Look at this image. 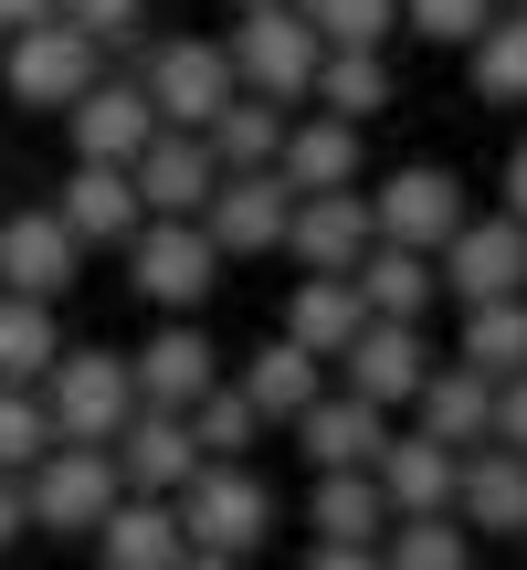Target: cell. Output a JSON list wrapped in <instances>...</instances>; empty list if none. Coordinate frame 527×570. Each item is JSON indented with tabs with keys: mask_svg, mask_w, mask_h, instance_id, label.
<instances>
[{
	"mask_svg": "<svg viewBox=\"0 0 527 570\" xmlns=\"http://www.w3.org/2000/svg\"><path fill=\"white\" fill-rule=\"evenodd\" d=\"M42 412H53V444H117L148 402H138L127 348H63V360L42 370Z\"/></svg>",
	"mask_w": 527,
	"mask_h": 570,
	"instance_id": "6da1fadb",
	"label": "cell"
},
{
	"mask_svg": "<svg viewBox=\"0 0 527 570\" xmlns=\"http://www.w3.org/2000/svg\"><path fill=\"white\" fill-rule=\"evenodd\" d=\"M117 497H127V475H117V454H106V444H53L32 475H21V518L53 529V539H96Z\"/></svg>",
	"mask_w": 527,
	"mask_h": 570,
	"instance_id": "7a4b0ae2",
	"label": "cell"
},
{
	"mask_svg": "<svg viewBox=\"0 0 527 570\" xmlns=\"http://www.w3.org/2000/svg\"><path fill=\"white\" fill-rule=\"evenodd\" d=\"M169 508H180V539L211 550V560H253L264 539H275V497H264L253 465H201Z\"/></svg>",
	"mask_w": 527,
	"mask_h": 570,
	"instance_id": "3957f363",
	"label": "cell"
},
{
	"mask_svg": "<svg viewBox=\"0 0 527 570\" xmlns=\"http://www.w3.org/2000/svg\"><path fill=\"white\" fill-rule=\"evenodd\" d=\"M96 75H106V53L74 32V21H32V32L0 42V85H11L21 117H63V106H74Z\"/></svg>",
	"mask_w": 527,
	"mask_h": 570,
	"instance_id": "277c9868",
	"label": "cell"
},
{
	"mask_svg": "<svg viewBox=\"0 0 527 570\" xmlns=\"http://www.w3.org/2000/svg\"><path fill=\"white\" fill-rule=\"evenodd\" d=\"M138 85H148V106H159V127H190V138L243 96V85H232V53H222V42H201V32L148 42V53H138Z\"/></svg>",
	"mask_w": 527,
	"mask_h": 570,
	"instance_id": "5b68a950",
	"label": "cell"
},
{
	"mask_svg": "<svg viewBox=\"0 0 527 570\" xmlns=\"http://www.w3.org/2000/svg\"><path fill=\"white\" fill-rule=\"evenodd\" d=\"M232 85H243V96H275V106H296L306 85H317V53L327 42L306 32L296 21V0H275V11H232Z\"/></svg>",
	"mask_w": 527,
	"mask_h": 570,
	"instance_id": "8992f818",
	"label": "cell"
},
{
	"mask_svg": "<svg viewBox=\"0 0 527 570\" xmlns=\"http://www.w3.org/2000/svg\"><path fill=\"white\" fill-rule=\"evenodd\" d=\"M127 285H138L159 317H201V296L222 285V254H211L201 223H138V244H127Z\"/></svg>",
	"mask_w": 527,
	"mask_h": 570,
	"instance_id": "52a82bcc",
	"label": "cell"
},
{
	"mask_svg": "<svg viewBox=\"0 0 527 570\" xmlns=\"http://www.w3.org/2000/svg\"><path fill=\"white\" fill-rule=\"evenodd\" d=\"M369 223H380V244H401V254H444L475 212H465V180H454V169L411 159V169H390V180L369 190Z\"/></svg>",
	"mask_w": 527,
	"mask_h": 570,
	"instance_id": "ba28073f",
	"label": "cell"
},
{
	"mask_svg": "<svg viewBox=\"0 0 527 570\" xmlns=\"http://www.w3.org/2000/svg\"><path fill=\"white\" fill-rule=\"evenodd\" d=\"M285 223H296V190L275 169H222V190L201 202V233L222 265H253V254H285Z\"/></svg>",
	"mask_w": 527,
	"mask_h": 570,
	"instance_id": "9c48e42d",
	"label": "cell"
},
{
	"mask_svg": "<svg viewBox=\"0 0 527 570\" xmlns=\"http://www.w3.org/2000/svg\"><path fill=\"white\" fill-rule=\"evenodd\" d=\"M432 285H444L454 306H507V296H527V233L507 223V212L465 223L444 254H432Z\"/></svg>",
	"mask_w": 527,
	"mask_h": 570,
	"instance_id": "30bf717a",
	"label": "cell"
},
{
	"mask_svg": "<svg viewBox=\"0 0 527 570\" xmlns=\"http://www.w3.org/2000/svg\"><path fill=\"white\" fill-rule=\"evenodd\" d=\"M63 127H74V159L84 169H138V148L159 138V106H148L138 75H96L74 106H63Z\"/></svg>",
	"mask_w": 527,
	"mask_h": 570,
	"instance_id": "8fae6325",
	"label": "cell"
},
{
	"mask_svg": "<svg viewBox=\"0 0 527 570\" xmlns=\"http://www.w3.org/2000/svg\"><path fill=\"white\" fill-rule=\"evenodd\" d=\"M127 370H138V402L148 412H190L201 391H222V348H211L201 317H159L138 348H127Z\"/></svg>",
	"mask_w": 527,
	"mask_h": 570,
	"instance_id": "7c38bea8",
	"label": "cell"
},
{
	"mask_svg": "<svg viewBox=\"0 0 527 570\" xmlns=\"http://www.w3.org/2000/svg\"><path fill=\"white\" fill-rule=\"evenodd\" d=\"M327 370H338V391H348V402H369V412H401L411 391H422V370H432V338H422V327H390V317H369V327H359V338H348Z\"/></svg>",
	"mask_w": 527,
	"mask_h": 570,
	"instance_id": "4fadbf2b",
	"label": "cell"
},
{
	"mask_svg": "<svg viewBox=\"0 0 527 570\" xmlns=\"http://www.w3.org/2000/svg\"><path fill=\"white\" fill-rule=\"evenodd\" d=\"M138 212L148 223H201V202L222 190V159H211V138H190V127H159V138L138 148Z\"/></svg>",
	"mask_w": 527,
	"mask_h": 570,
	"instance_id": "5bb4252c",
	"label": "cell"
},
{
	"mask_svg": "<svg viewBox=\"0 0 527 570\" xmlns=\"http://www.w3.org/2000/svg\"><path fill=\"white\" fill-rule=\"evenodd\" d=\"M285 433L306 444V465H317V475H369V465H380V444H390V412L348 402V391L327 381V391H317V402H306Z\"/></svg>",
	"mask_w": 527,
	"mask_h": 570,
	"instance_id": "9a60e30c",
	"label": "cell"
},
{
	"mask_svg": "<svg viewBox=\"0 0 527 570\" xmlns=\"http://www.w3.org/2000/svg\"><path fill=\"white\" fill-rule=\"evenodd\" d=\"M369 127H338V117H285V148H275V180L296 190V202H317V190H359L369 180Z\"/></svg>",
	"mask_w": 527,
	"mask_h": 570,
	"instance_id": "2e32d148",
	"label": "cell"
},
{
	"mask_svg": "<svg viewBox=\"0 0 527 570\" xmlns=\"http://www.w3.org/2000/svg\"><path fill=\"white\" fill-rule=\"evenodd\" d=\"M369 244H380L369 190H317V202H296V223H285V254H296L306 275H359Z\"/></svg>",
	"mask_w": 527,
	"mask_h": 570,
	"instance_id": "e0dca14e",
	"label": "cell"
},
{
	"mask_svg": "<svg viewBox=\"0 0 527 570\" xmlns=\"http://www.w3.org/2000/svg\"><path fill=\"white\" fill-rule=\"evenodd\" d=\"M454 475H465V454H444L432 433H390L369 487H380L390 518H454Z\"/></svg>",
	"mask_w": 527,
	"mask_h": 570,
	"instance_id": "ac0fdd59",
	"label": "cell"
},
{
	"mask_svg": "<svg viewBox=\"0 0 527 570\" xmlns=\"http://www.w3.org/2000/svg\"><path fill=\"white\" fill-rule=\"evenodd\" d=\"M74 265H84V244L53 223V212H11V223H0V296L53 306L63 285H74Z\"/></svg>",
	"mask_w": 527,
	"mask_h": 570,
	"instance_id": "d6986e66",
	"label": "cell"
},
{
	"mask_svg": "<svg viewBox=\"0 0 527 570\" xmlns=\"http://www.w3.org/2000/svg\"><path fill=\"white\" fill-rule=\"evenodd\" d=\"M411 412H422L411 433H432L444 454L496 444V381H475L465 360H432V370H422V391H411Z\"/></svg>",
	"mask_w": 527,
	"mask_h": 570,
	"instance_id": "ffe728a7",
	"label": "cell"
},
{
	"mask_svg": "<svg viewBox=\"0 0 527 570\" xmlns=\"http://www.w3.org/2000/svg\"><path fill=\"white\" fill-rule=\"evenodd\" d=\"M454 518H465V539H527V454L475 444L454 475Z\"/></svg>",
	"mask_w": 527,
	"mask_h": 570,
	"instance_id": "44dd1931",
	"label": "cell"
},
{
	"mask_svg": "<svg viewBox=\"0 0 527 570\" xmlns=\"http://www.w3.org/2000/svg\"><path fill=\"white\" fill-rule=\"evenodd\" d=\"M53 223L74 233L84 254H127V244H138V223H148V212H138V180H127V169H84V159H74V180H63Z\"/></svg>",
	"mask_w": 527,
	"mask_h": 570,
	"instance_id": "7402d4cb",
	"label": "cell"
},
{
	"mask_svg": "<svg viewBox=\"0 0 527 570\" xmlns=\"http://www.w3.org/2000/svg\"><path fill=\"white\" fill-rule=\"evenodd\" d=\"M106 454H117L127 497H180L190 475H201V444H190V423H180V412H138V423H127Z\"/></svg>",
	"mask_w": 527,
	"mask_h": 570,
	"instance_id": "603a6c76",
	"label": "cell"
},
{
	"mask_svg": "<svg viewBox=\"0 0 527 570\" xmlns=\"http://www.w3.org/2000/svg\"><path fill=\"white\" fill-rule=\"evenodd\" d=\"M180 508L169 497H117L96 529V570H180Z\"/></svg>",
	"mask_w": 527,
	"mask_h": 570,
	"instance_id": "cb8c5ba5",
	"label": "cell"
},
{
	"mask_svg": "<svg viewBox=\"0 0 527 570\" xmlns=\"http://www.w3.org/2000/svg\"><path fill=\"white\" fill-rule=\"evenodd\" d=\"M359 327H369V306H359V285H348V275H296V296H285V327H275V338L306 348V360H338Z\"/></svg>",
	"mask_w": 527,
	"mask_h": 570,
	"instance_id": "d4e9b609",
	"label": "cell"
},
{
	"mask_svg": "<svg viewBox=\"0 0 527 570\" xmlns=\"http://www.w3.org/2000/svg\"><path fill=\"white\" fill-rule=\"evenodd\" d=\"M348 285H359V306H369V317H390V327H422L432 306H444V285H432V254H401V244H369Z\"/></svg>",
	"mask_w": 527,
	"mask_h": 570,
	"instance_id": "484cf974",
	"label": "cell"
},
{
	"mask_svg": "<svg viewBox=\"0 0 527 570\" xmlns=\"http://www.w3.org/2000/svg\"><path fill=\"white\" fill-rule=\"evenodd\" d=\"M232 391H243V402H253V423L275 433V423H296V412L327 391V360H306V348H285V338H264L253 360H243V381H232Z\"/></svg>",
	"mask_w": 527,
	"mask_h": 570,
	"instance_id": "4316f807",
	"label": "cell"
},
{
	"mask_svg": "<svg viewBox=\"0 0 527 570\" xmlns=\"http://www.w3.org/2000/svg\"><path fill=\"white\" fill-rule=\"evenodd\" d=\"M390 96H401L390 85V53H317V85H306V106L338 117V127H369Z\"/></svg>",
	"mask_w": 527,
	"mask_h": 570,
	"instance_id": "83f0119b",
	"label": "cell"
},
{
	"mask_svg": "<svg viewBox=\"0 0 527 570\" xmlns=\"http://www.w3.org/2000/svg\"><path fill=\"white\" fill-rule=\"evenodd\" d=\"M306 529H317V550H380L390 508H380V487H369V475H317Z\"/></svg>",
	"mask_w": 527,
	"mask_h": 570,
	"instance_id": "f1b7e54d",
	"label": "cell"
},
{
	"mask_svg": "<svg viewBox=\"0 0 527 570\" xmlns=\"http://www.w3.org/2000/svg\"><path fill=\"white\" fill-rule=\"evenodd\" d=\"M63 360V327H53V306H32V296H0V391H42V370Z\"/></svg>",
	"mask_w": 527,
	"mask_h": 570,
	"instance_id": "f546056e",
	"label": "cell"
},
{
	"mask_svg": "<svg viewBox=\"0 0 527 570\" xmlns=\"http://www.w3.org/2000/svg\"><path fill=\"white\" fill-rule=\"evenodd\" d=\"M454 360H465L475 381H517V370H527V296L465 306V348H454Z\"/></svg>",
	"mask_w": 527,
	"mask_h": 570,
	"instance_id": "4dcf8cb0",
	"label": "cell"
},
{
	"mask_svg": "<svg viewBox=\"0 0 527 570\" xmlns=\"http://www.w3.org/2000/svg\"><path fill=\"white\" fill-rule=\"evenodd\" d=\"M201 138H211V159H222V169H275V148H285V106H275V96H232L222 117L201 127Z\"/></svg>",
	"mask_w": 527,
	"mask_h": 570,
	"instance_id": "1f68e13d",
	"label": "cell"
},
{
	"mask_svg": "<svg viewBox=\"0 0 527 570\" xmlns=\"http://www.w3.org/2000/svg\"><path fill=\"white\" fill-rule=\"evenodd\" d=\"M296 21L327 53H380V42L401 32V0H296Z\"/></svg>",
	"mask_w": 527,
	"mask_h": 570,
	"instance_id": "d6a6232c",
	"label": "cell"
},
{
	"mask_svg": "<svg viewBox=\"0 0 527 570\" xmlns=\"http://www.w3.org/2000/svg\"><path fill=\"white\" fill-rule=\"evenodd\" d=\"M380 570H475V539H465V518H390Z\"/></svg>",
	"mask_w": 527,
	"mask_h": 570,
	"instance_id": "836d02e7",
	"label": "cell"
},
{
	"mask_svg": "<svg viewBox=\"0 0 527 570\" xmlns=\"http://www.w3.org/2000/svg\"><path fill=\"white\" fill-rule=\"evenodd\" d=\"M465 63H475V96L486 106H527V11H496Z\"/></svg>",
	"mask_w": 527,
	"mask_h": 570,
	"instance_id": "e575fe53",
	"label": "cell"
},
{
	"mask_svg": "<svg viewBox=\"0 0 527 570\" xmlns=\"http://www.w3.org/2000/svg\"><path fill=\"white\" fill-rule=\"evenodd\" d=\"M180 423H190V444H201V465H243V454H253V433H264V423H253V402H243L232 381H222V391H201Z\"/></svg>",
	"mask_w": 527,
	"mask_h": 570,
	"instance_id": "d590c367",
	"label": "cell"
},
{
	"mask_svg": "<svg viewBox=\"0 0 527 570\" xmlns=\"http://www.w3.org/2000/svg\"><path fill=\"white\" fill-rule=\"evenodd\" d=\"M53 21H74L96 53H127V75H138V53H148V0H53Z\"/></svg>",
	"mask_w": 527,
	"mask_h": 570,
	"instance_id": "8d00e7d4",
	"label": "cell"
},
{
	"mask_svg": "<svg viewBox=\"0 0 527 570\" xmlns=\"http://www.w3.org/2000/svg\"><path fill=\"white\" fill-rule=\"evenodd\" d=\"M42 454H53V412H42V391H0V475H32Z\"/></svg>",
	"mask_w": 527,
	"mask_h": 570,
	"instance_id": "74e56055",
	"label": "cell"
},
{
	"mask_svg": "<svg viewBox=\"0 0 527 570\" xmlns=\"http://www.w3.org/2000/svg\"><path fill=\"white\" fill-rule=\"evenodd\" d=\"M486 21H496V0H401V32H422L432 53H475Z\"/></svg>",
	"mask_w": 527,
	"mask_h": 570,
	"instance_id": "f35d334b",
	"label": "cell"
},
{
	"mask_svg": "<svg viewBox=\"0 0 527 570\" xmlns=\"http://www.w3.org/2000/svg\"><path fill=\"white\" fill-rule=\"evenodd\" d=\"M496 444L527 454V370H517V381H496Z\"/></svg>",
	"mask_w": 527,
	"mask_h": 570,
	"instance_id": "ab89813d",
	"label": "cell"
},
{
	"mask_svg": "<svg viewBox=\"0 0 527 570\" xmlns=\"http://www.w3.org/2000/svg\"><path fill=\"white\" fill-rule=\"evenodd\" d=\"M496 212H507V223L527 233V138L507 148V180H496Z\"/></svg>",
	"mask_w": 527,
	"mask_h": 570,
	"instance_id": "60d3db41",
	"label": "cell"
},
{
	"mask_svg": "<svg viewBox=\"0 0 527 570\" xmlns=\"http://www.w3.org/2000/svg\"><path fill=\"white\" fill-rule=\"evenodd\" d=\"M32 21H53V0H0V42H11V32H32Z\"/></svg>",
	"mask_w": 527,
	"mask_h": 570,
	"instance_id": "b9f144b4",
	"label": "cell"
},
{
	"mask_svg": "<svg viewBox=\"0 0 527 570\" xmlns=\"http://www.w3.org/2000/svg\"><path fill=\"white\" fill-rule=\"evenodd\" d=\"M21 529H32V518H21V487L0 475V550H21Z\"/></svg>",
	"mask_w": 527,
	"mask_h": 570,
	"instance_id": "7bdbcfd3",
	"label": "cell"
},
{
	"mask_svg": "<svg viewBox=\"0 0 527 570\" xmlns=\"http://www.w3.org/2000/svg\"><path fill=\"white\" fill-rule=\"evenodd\" d=\"M306 570H380V550H317Z\"/></svg>",
	"mask_w": 527,
	"mask_h": 570,
	"instance_id": "ee69618b",
	"label": "cell"
},
{
	"mask_svg": "<svg viewBox=\"0 0 527 570\" xmlns=\"http://www.w3.org/2000/svg\"><path fill=\"white\" fill-rule=\"evenodd\" d=\"M180 570H243V560H211V550H180Z\"/></svg>",
	"mask_w": 527,
	"mask_h": 570,
	"instance_id": "f6af8a7d",
	"label": "cell"
},
{
	"mask_svg": "<svg viewBox=\"0 0 527 570\" xmlns=\"http://www.w3.org/2000/svg\"><path fill=\"white\" fill-rule=\"evenodd\" d=\"M232 11H275V0H232Z\"/></svg>",
	"mask_w": 527,
	"mask_h": 570,
	"instance_id": "bcb514c9",
	"label": "cell"
},
{
	"mask_svg": "<svg viewBox=\"0 0 527 570\" xmlns=\"http://www.w3.org/2000/svg\"><path fill=\"white\" fill-rule=\"evenodd\" d=\"M496 11H527V0H496Z\"/></svg>",
	"mask_w": 527,
	"mask_h": 570,
	"instance_id": "7dc6e473",
	"label": "cell"
}]
</instances>
